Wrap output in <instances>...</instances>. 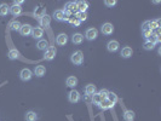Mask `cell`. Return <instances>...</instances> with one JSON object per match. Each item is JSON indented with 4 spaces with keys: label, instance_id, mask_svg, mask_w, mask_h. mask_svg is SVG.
I'll list each match as a JSON object with an SVG mask.
<instances>
[{
    "label": "cell",
    "instance_id": "cell-1",
    "mask_svg": "<svg viewBox=\"0 0 161 121\" xmlns=\"http://www.w3.org/2000/svg\"><path fill=\"white\" fill-rule=\"evenodd\" d=\"M63 11H64V15H66V17H67V21H68V18H69L70 16H73V15H75L76 12H79L76 1H69V3H67Z\"/></svg>",
    "mask_w": 161,
    "mask_h": 121
},
{
    "label": "cell",
    "instance_id": "cell-2",
    "mask_svg": "<svg viewBox=\"0 0 161 121\" xmlns=\"http://www.w3.org/2000/svg\"><path fill=\"white\" fill-rule=\"evenodd\" d=\"M70 60H72V63L74 65H81L84 63V53L80 50H78V51H75L70 56Z\"/></svg>",
    "mask_w": 161,
    "mask_h": 121
},
{
    "label": "cell",
    "instance_id": "cell-3",
    "mask_svg": "<svg viewBox=\"0 0 161 121\" xmlns=\"http://www.w3.org/2000/svg\"><path fill=\"white\" fill-rule=\"evenodd\" d=\"M56 53H57V50H56V47H53V46H48V47L45 50L44 58H45L46 60H52V59L55 58Z\"/></svg>",
    "mask_w": 161,
    "mask_h": 121
},
{
    "label": "cell",
    "instance_id": "cell-4",
    "mask_svg": "<svg viewBox=\"0 0 161 121\" xmlns=\"http://www.w3.org/2000/svg\"><path fill=\"white\" fill-rule=\"evenodd\" d=\"M32 76H33L32 70L28 69V68H24L19 72V78H21L22 81H29V80L32 79Z\"/></svg>",
    "mask_w": 161,
    "mask_h": 121
},
{
    "label": "cell",
    "instance_id": "cell-5",
    "mask_svg": "<svg viewBox=\"0 0 161 121\" xmlns=\"http://www.w3.org/2000/svg\"><path fill=\"white\" fill-rule=\"evenodd\" d=\"M98 36V30L96 28H88L85 33V38L88 40V41H92V40H96Z\"/></svg>",
    "mask_w": 161,
    "mask_h": 121
},
{
    "label": "cell",
    "instance_id": "cell-6",
    "mask_svg": "<svg viewBox=\"0 0 161 121\" xmlns=\"http://www.w3.org/2000/svg\"><path fill=\"white\" fill-rule=\"evenodd\" d=\"M68 100L70 103H78L80 100V93L78 92L76 90H72L68 95Z\"/></svg>",
    "mask_w": 161,
    "mask_h": 121
},
{
    "label": "cell",
    "instance_id": "cell-7",
    "mask_svg": "<svg viewBox=\"0 0 161 121\" xmlns=\"http://www.w3.org/2000/svg\"><path fill=\"white\" fill-rule=\"evenodd\" d=\"M100 32H102L104 35H112L114 33V27L112 23H104L100 28Z\"/></svg>",
    "mask_w": 161,
    "mask_h": 121
},
{
    "label": "cell",
    "instance_id": "cell-8",
    "mask_svg": "<svg viewBox=\"0 0 161 121\" xmlns=\"http://www.w3.org/2000/svg\"><path fill=\"white\" fill-rule=\"evenodd\" d=\"M56 21L58 22H62V21H67V17L64 15V11L63 10H56V11L53 12V16H52Z\"/></svg>",
    "mask_w": 161,
    "mask_h": 121
},
{
    "label": "cell",
    "instance_id": "cell-9",
    "mask_svg": "<svg viewBox=\"0 0 161 121\" xmlns=\"http://www.w3.org/2000/svg\"><path fill=\"white\" fill-rule=\"evenodd\" d=\"M67 43H68V36H67V34L61 33V34L57 35V38H56V44H57V45L64 46Z\"/></svg>",
    "mask_w": 161,
    "mask_h": 121
},
{
    "label": "cell",
    "instance_id": "cell-10",
    "mask_svg": "<svg viewBox=\"0 0 161 121\" xmlns=\"http://www.w3.org/2000/svg\"><path fill=\"white\" fill-rule=\"evenodd\" d=\"M39 22H40V27H41L43 29L44 28H47L50 26V23H51V16H48L47 14L45 16H43L41 18L39 19Z\"/></svg>",
    "mask_w": 161,
    "mask_h": 121
},
{
    "label": "cell",
    "instance_id": "cell-11",
    "mask_svg": "<svg viewBox=\"0 0 161 121\" xmlns=\"http://www.w3.org/2000/svg\"><path fill=\"white\" fill-rule=\"evenodd\" d=\"M119 43L116 41V40H110V41L107 44V50L109 52H116L119 50Z\"/></svg>",
    "mask_w": 161,
    "mask_h": 121
},
{
    "label": "cell",
    "instance_id": "cell-12",
    "mask_svg": "<svg viewBox=\"0 0 161 121\" xmlns=\"http://www.w3.org/2000/svg\"><path fill=\"white\" fill-rule=\"evenodd\" d=\"M43 35H44V29L41 27H34L32 29V36L34 39H41Z\"/></svg>",
    "mask_w": 161,
    "mask_h": 121
},
{
    "label": "cell",
    "instance_id": "cell-13",
    "mask_svg": "<svg viewBox=\"0 0 161 121\" xmlns=\"http://www.w3.org/2000/svg\"><path fill=\"white\" fill-rule=\"evenodd\" d=\"M32 29H33L32 26H29V24H23V26L21 27V29H19V33H21L22 36H28V35L32 34Z\"/></svg>",
    "mask_w": 161,
    "mask_h": 121
},
{
    "label": "cell",
    "instance_id": "cell-14",
    "mask_svg": "<svg viewBox=\"0 0 161 121\" xmlns=\"http://www.w3.org/2000/svg\"><path fill=\"white\" fill-rule=\"evenodd\" d=\"M46 15V10H45V7L44 6H38V7H35V10H34V16H35V18H38V19H40L43 16H45Z\"/></svg>",
    "mask_w": 161,
    "mask_h": 121
},
{
    "label": "cell",
    "instance_id": "cell-15",
    "mask_svg": "<svg viewBox=\"0 0 161 121\" xmlns=\"http://www.w3.org/2000/svg\"><path fill=\"white\" fill-rule=\"evenodd\" d=\"M132 53H133V50L131 48L130 46H125V47H123V50H121V57L123 58H130L131 56H132Z\"/></svg>",
    "mask_w": 161,
    "mask_h": 121
},
{
    "label": "cell",
    "instance_id": "cell-16",
    "mask_svg": "<svg viewBox=\"0 0 161 121\" xmlns=\"http://www.w3.org/2000/svg\"><path fill=\"white\" fill-rule=\"evenodd\" d=\"M96 92H97V87H96V85H93V84H88V85H86V87H85V95L92 96V95H95Z\"/></svg>",
    "mask_w": 161,
    "mask_h": 121
},
{
    "label": "cell",
    "instance_id": "cell-17",
    "mask_svg": "<svg viewBox=\"0 0 161 121\" xmlns=\"http://www.w3.org/2000/svg\"><path fill=\"white\" fill-rule=\"evenodd\" d=\"M45 73H46V68H45L44 65H36L35 69H34V74H35L38 78L44 76Z\"/></svg>",
    "mask_w": 161,
    "mask_h": 121
},
{
    "label": "cell",
    "instance_id": "cell-18",
    "mask_svg": "<svg viewBox=\"0 0 161 121\" xmlns=\"http://www.w3.org/2000/svg\"><path fill=\"white\" fill-rule=\"evenodd\" d=\"M72 41H73V44H75V45H80V44L84 41V35L80 34V33H75V34L72 36Z\"/></svg>",
    "mask_w": 161,
    "mask_h": 121
},
{
    "label": "cell",
    "instance_id": "cell-19",
    "mask_svg": "<svg viewBox=\"0 0 161 121\" xmlns=\"http://www.w3.org/2000/svg\"><path fill=\"white\" fill-rule=\"evenodd\" d=\"M10 14H11L12 16H19L22 14V7L21 6H17V5H12L11 7H10Z\"/></svg>",
    "mask_w": 161,
    "mask_h": 121
},
{
    "label": "cell",
    "instance_id": "cell-20",
    "mask_svg": "<svg viewBox=\"0 0 161 121\" xmlns=\"http://www.w3.org/2000/svg\"><path fill=\"white\" fill-rule=\"evenodd\" d=\"M26 121H38V114L33 110H29L26 113Z\"/></svg>",
    "mask_w": 161,
    "mask_h": 121
},
{
    "label": "cell",
    "instance_id": "cell-21",
    "mask_svg": "<svg viewBox=\"0 0 161 121\" xmlns=\"http://www.w3.org/2000/svg\"><path fill=\"white\" fill-rule=\"evenodd\" d=\"M66 84H67L68 87L74 88V87L78 85V79H76L75 76H69V78H67V80H66Z\"/></svg>",
    "mask_w": 161,
    "mask_h": 121
},
{
    "label": "cell",
    "instance_id": "cell-22",
    "mask_svg": "<svg viewBox=\"0 0 161 121\" xmlns=\"http://www.w3.org/2000/svg\"><path fill=\"white\" fill-rule=\"evenodd\" d=\"M100 109H102V110H107V109H110V108H113L114 107V104H112V103H110L109 102V100L105 98V99H103L102 100V102H100L99 103V105H98Z\"/></svg>",
    "mask_w": 161,
    "mask_h": 121
},
{
    "label": "cell",
    "instance_id": "cell-23",
    "mask_svg": "<svg viewBox=\"0 0 161 121\" xmlns=\"http://www.w3.org/2000/svg\"><path fill=\"white\" fill-rule=\"evenodd\" d=\"M78 4V10L79 12H86L88 9V3L87 1H76Z\"/></svg>",
    "mask_w": 161,
    "mask_h": 121
},
{
    "label": "cell",
    "instance_id": "cell-24",
    "mask_svg": "<svg viewBox=\"0 0 161 121\" xmlns=\"http://www.w3.org/2000/svg\"><path fill=\"white\" fill-rule=\"evenodd\" d=\"M21 27H22V24L19 23L18 21H12V22L9 23V28L11 29V30H16V32H19Z\"/></svg>",
    "mask_w": 161,
    "mask_h": 121
},
{
    "label": "cell",
    "instance_id": "cell-25",
    "mask_svg": "<svg viewBox=\"0 0 161 121\" xmlns=\"http://www.w3.org/2000/svg\"><path fill=\"white\" fill-rule=\"evenodd\" d=\"M36 47L41 51H45V50L48 47V41L47 40H39L38 44H36Z\"/></svg>",
    "mask_w": 161,
    "mask_h": 121
},
{
    "label": "cell",
    "instance_id": "cell-26",
    "mask_svg": "<svg viewBox=\"0 0 161 121\" xmlns=\"http://www.w3.org/2000/svg\"><path fill=\"white\" fill-rule=\"evenodd\" d=\"M7 56H9V58L11 59V60H15V59H17V58L19 57V52L17 51L16 48H11V50L9 51Z\"/></svg>",
    "mask_w": 161,
    "mask_h": 121
},
{
    "label": "cell",
    "instance_id": "cell-27",
    "mask_svg": "<svg viewBox=\"0 0 161 121\" xmlns=\"http://www.w3.org/2000/svg\"><path fill=\"white\" fill-rule=\"evenodd\" d=\"M10 12V6L7 4H0V16H7Z\"/></svg>",
    "mask_w": 161,
    "mask_h": 121
},
{
    "label": "cell",
    "instance_id": "cell-28",
    "mask_svg": "<svg viewBox=\"0 0 161 121\" xmlns=\"http://www.w3.org/2000/svg\"><path fill=\"white\" fill-rule=\"evenodd\" d=\"M133 119H135V113L132 110H126L124 113V120L125 121H133Z\"/></svg>",
    "mask_w": 161,
    "mask_h": 121
},
{
    "label": "cell",
    "instance_id": "cell-29",
    "mask_svg": "<svg viewBox=\"0 0 161 121\" xmlns=\"http://www.w3.org/2000/svg\"><path fill=\"white\" fill-rule=\"evenodd\" d=\"M107 99H108L112 104H115V103L118 102V96H116L114 92H110V91H109V93H108V96H107Z\"/></svg>",
    "mask_w": 161,
    "mask_h": 121
},
{
    "label": "cell",
    "instance_id": "cell-30",
    "mask_svg": "<svg viewBox=\"0 0 161 121\" xmlns=\"http://www.w3.org/2000/svg\"><path fill=\"white\" fill-rule=\"evenodd\" d=\"M67 22H69L70 24L74 26V27H79V26H80V23H81V22H80V21H79V19H78L75 16H70V17L68 18V21H67Z\"/></svg>",
    "mask_w": 161,
    "mask_h": 121
},
{
    "label": "cell",
    "instance_id": "cell-31",
    "mask_svg": "<svg viewBox=\"0 0 161 121\" xmlns=\"http://www.w3.org/2000/svg\"><path fill=\"white\" fill-rule=\"evenodd\" d=\"M102 100H103V98L100 97V96H99L97 92H96L95 95H92V103H93V104H96L97 107L99 105V103L102 102Z\"/></svg>",
    "mask_w": 161,
    "mask_h": 121
},
{
    "label": "cell",
    "instance_id": "cell-32",
    "mask_svg": "<svg viewBox=\"0 0 161 121\" xmlns=\"http://www.w3.org/2000/svg\"><path fill=\"white\" fill-rule=\"evenodd\" d=\"M80 22H85L86 19H87V14L86 12H76L75 15H74Z\"/></svg>",
    "mask_w": 161,
    "mask_h": 121
},
{
    "label": "cell",
    "instance_id": "cell-33",
    "mask_svg": "<svg viewBox=\"0 0 161 121\" xmlns=\"http://www.w3.org/2000/svg\"><path fill=\"white\" fill-rule=\"evenodd\" d=\"M147 40H148V41H150V43H153V44H155V45H156L157 43H160V41H161V39H160V36H156V35H154V34H153L152 36H150L149 39H147Z\"/></svg>",
    "mask_w": 161,
    "mask_h": 121
},
{
    "label": "cell",
    "instance_id": "cell-34",
    "mask_svg": "<svg viewBox=\"0 0 161 121\" xmlns=\"http://www.w3.org/2000/svg\"><path fill=\"white\" fill-rule=\"evenodd\" d=\"M144 50H147V51H149V50H153L154 47H155V44H153V43H150V41H148V40H147V41L144 43Z\"/></svg>",
    "mask_w": 161,
    "mask_h": 121
},
{
    "label": "cell",
    "instance_id": "cell-35",
    "mask_svg": "<svg viewBox=\"0 0 161 121\" xmlns=\"http://www.w3.org/2000/svg\"><path fill=\"white\" fill-rule=\"evenodd\" d=\"M142 33H143V36L145 39H149L150 36L153 35V30L152 29H144V30H142Z\"/></svg>",
    "mask_w": 161,
    "mask_h": 121
},
{
    "label": "cell",
    "instance_id": "cell-36",
    "mask_svg": "<svg viewBox=\"0 0 161 121\" xmlns=\"http://www.w3.org/2000/svg\"><path fill=\"white\" fill-rule=\"evenodd\" d=\"M108 93H109V91H108V90H105V88H102V90H100L99 92H98V95H99L100 97H102L103 99H105V98H107Z\"/></svg>",
    "mask_w": 161,
    "mask_h": 121
},
{
    "label": "cell",
    "instance_id": "cell-37",
    "mask_svg": "<svg viewBox=\"0 0 161 121\" xmlns=\"http://www.w3.org/2000/svg\"><path fill=\"white\" fill-rule=\"evenodd\" d=\"M104 4H105V6H108V7H113V6L116 5V0H105Z\"/></svg>",
    "mask_w": 161,
    "mask_h": 121
},
{
    "label": "cell",
    "instance_id": "cell-38",
    "mask_svg": "<svg viewBox=\"0 0 161 121\" xmlns=\"http://www.w3.org/2000/svg\"><path fill=\"white\" fill-rule=\"evenodd\" d=\"M84 100H85L86 103H92V96L85 95V96H84Z\"/></svg>",
    "mask_w": 161,
    "mask_h": 121
},
{
    "label": "cell",
    "instance_id": "cell-39",
    "mask_svg": "<svg viewBox=\"0 0 161 121\" xmlns=\"http://www.w3.org/2000/svg\"><path fill=\"white\" fill-rule=\"evenodd\" d=\"M144 29H150V28H149V21H145V22L143 23V26H142V30H144Z\"/></svg>",
    "mask_w": 161,
    "mask_h": 121
},
{
    "label": "cell",
    "instance_id": "cell-40",
    "mask_svg": "<svg viewBox=\"0 0 161 121\" xmlns=\"http://www.w3.org/2000/svg\"><path fill=\"white\" fill-rule=\"evenodd\" d=\"M23 4V0H15L12 5H17V6H21Z\"/></svg>",
    "mask_w": 161,
    "mask_h": 121
}]
</instances>
